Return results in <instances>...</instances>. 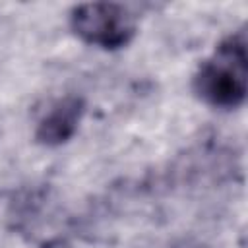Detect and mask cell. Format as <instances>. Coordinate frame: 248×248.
<instances>
[{
  "label": "cell",
  "mask_w": 248,
  "mask_h": 248,
  "mask_svg": "<svg viewBox=\"0 0 248 248\" xmlns=\"http://www.w3.org/2000/svg\"><path fill=\"white\" fill-rule=\"evenodd\" d=\"M192 89L200 101L213 108H238L248 89V50L244 31L225 37L192 78Z\"/></svg>",
  "instance_id": "6da1fadb"
},
{
  "label": "cell",
  "mask_w": 248,
  "mask_h": 248,
  "mask_svg": "<svg viewBox=\"0 0 248 248\" xmlns=\"http://www.w3.org/2000/svg\"><path fill=\"white\" fill-rule=\"evenodd\" d=\"M72 31L87 45L118 50L136 37V16L116 2H87L70 10Z\"/></svg>",
  "instance_id": "7a4b0ae2"
},
{
  "label": "cell",
  "mask_w": 248,
  "mask_h": 248,
  "mask_svg": "<svg viewBox=\"0 0 248 248\" xmlns=\"http://www.w3.org/2000/svg\"><path fill=\"white\" fill-rule=\"evenodd\" d=\"M85 107L81 95H64L54 101L35 128V141L45 147H58L70 141L79 128Z\"/></svg>",
  "instance_id": "3957f363"
},
{
  "label": "cell",
  "mask_w": 248,
  "mask_h": 248,
  "mask_svg": "<svg viewBox=\"0 0 248 248\" xmlns=\"http://www.w3.org/2000/svg\"><path fill=\"white\" fill-rule=\"evenodd\" d=\"M41 248H74V246L64 238H50V240L43 242Z\"/></svg>",
  "instance_id": "277c9868"
}]
</instances>
